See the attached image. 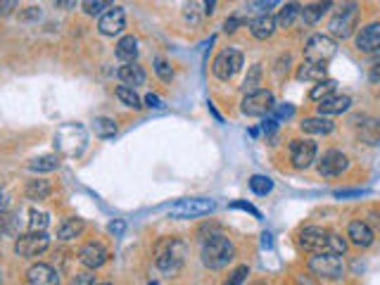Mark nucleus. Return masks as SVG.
I'll return each mask as SVG.
<instances>
[{
  "mask_svg": "<svg viewBox=\"0 0 380 285\" xmlns=\"http://www.w3.org/2000/svg\"><path fill=\"white\" fill-rule=\"evenodd\" d=\"M297 243L302 250L312 252V255H338L342 257L347 250V240L340 238L333 230H326L321 226H307L299 230Z\"/></svg>",
  "mask_w": 380,
  "mask_h": 285,
  "instance_id": "nucleus-1",
  "label": "nucleus"
},
{
  "mask_svg": "<svg viewBox=\"0 0 380 285\" xmlns=\"http://www.w3.org/2000/svg\"><path fill=\"white\" fill-rule=\"evenodd\" d=\"M188 257V245L181 238H164L154 247V264L167 276H176Z\"/></svg>",
  "mask_w": 380,
  "mask_h": 285,
  "instance_id": "nucleus-2",
  "label": "nucleus"
},
{
  "mask_svg": "<svg viewBox=\"0 0 380 285\" xmlns=\"http://www.w3.org/2000/svg\"><path fill=\"white\" fill-rule=\"evenodd\" d=\"M202 264L212 271H219V268L228 266L235 259V245L231 243V238H226L223 233H214L210 238H205L200 250Z\"/></svg>",
  "mask_w": 380,
  "mask_h": 285,
  "instance_id": "nucleus-3",
  "label": "nucleus"
},
{
  "mask_svg": "<svg viewBox=\"0 0 380 285\" xmlns=\"http://www.w3.org/2000/svg\"><path fill=\"white\" fill-rule=\"evenodd\" d=\"M86 143H88V133H86L81 124H64L55 133V148L67 157L81 155L86 150Z\"/></svg>",
  "mask_w": 380,
  "mask_h": 285,
  "instance_id": "nucleus-4",
  "label": "nucleus"
},
{
  "mask_svg": "<svg viewBox=\"0 0 380 285\" xmlns=\"http://www.w3.org/2000/svg\"><path fill=\"white\" fill-rule=\"evenodd\" d=\"M217 209V202L207 200V197H186V200H179L176 204H171L169 209V219H176V222H186V219H200L207 217Z\"/></svg>",
  "mask_w": 380,
  "mask_h": 285,
  "instance_id": "nucleus-5",
  "label": "nucleus"
},
{
  "mask_svg": "<svg viewBox=\"0 0 380 285\" xmlns=\"http://www.w3.org/2000/svg\"><path fill=\"white\" fill-rule=\"evenodd\" d=\"M243 67V52L235 50V48H226L217 55V60L212 64V72L219 81H231L235 74Z\"/></svg>",
  "mask_w": 380,
  "mask_h": 285,
  "instance_id": "nucleus-6",
  "label": "nucleus"
},
{
  "mask_svg": "<svg viewBox=\"0 0 380 285\" xmlns=\"http://www.w3.org/2000/svg\"><path fill=\"white\" fill-rule=\"evenodd\" d=\"M309 271L323 281H338L345 276V264L338 255H317L309 259Z\"/></svg>",
  "mask_w": 380,
  "mask_h": 285,
  "instance_id": "nucleus-7",
  "label": "nucleus"
},
{
  "mask_svg": "<svg viewBox=\"0 0 380 285\" xmlns=\"http://www.w3.org/2000/svg\"><path fill=\"white\" fill-rule=\"evenodd\" d=\"M338 48H335V41L328 39L323 34H314L312 39L304 46V57L307 62H317V64H328V60H333Z\"/></svg>",
  "mask_w": 380,
  "mask_h": 285,
  "instance_id": "nucleus-8",
  "label": "nucleus"
},
{
  "mask_svg": "<svg viewBox=\"0 0 380 285\" xmlns=\"http://www.w3.org/2000/svg\"><path fill=\"white\" fill-rule=\"evenodd\" d=\"M240 110H243V115H248V117H266L276 110V100L269 90L259 88V90H254V93L245 95L243 102H240Z\"/></svg>",
  "mask_w": 380,
  "mask_h": 285,
  "instance_id": "nucleus-9",
  "label": "nucleus"
},
{
  "mask_svg": "<svg viewBox=\"0 0 380 285\" xmlns=\"http://www.w3.org/2000/svg\"><path fill=\"white\" fill-rule=\"evenodd\" d=\"M50 247V238L46 233H24L14 240V255L24 257V259H34V257L43 255Z\"/></svg>",
  "mask_w": 380,
  "mask_h": 285,
  "instance_id": "nucleus-10",
  "label": "nucleus"
},
{
  "mask_svg": "<svg viewBox=\"0 0 380 285\" xmlns=\"http://www.w3.org/2000/svg\"><path fill=\"white\" fill-rule=\"evenodd\" d=\"M357 21H359V10H357V5H347L345 10H340V12L328 21V29L335 39H350L357 29Z\"/></svg>",
  "mask_w": 380,
  "mask_h": 285,
  "instance_id": "nucleus-11",
  "label": "nucleus"
},
{
  "mask_svg": "<svg viewBox=\"0 0 380 285\" xmlns=\"http://www.w3.org/2000/svg\"><path fill=\"white\" fill-rule=\"evenodd\" d=\"M290 162L295 169H309L317 162V143L307 141V138H297L290 143Z\"/></svg>",
  "mask_w": 380,
  "mask_h": 285,
  "instance_id": "nucleus-12",
  "label": "nucleus"
},
{
  "mask_svg": "<svg viewBox=\"0 0 380 285\" xmlns=\"http://www.w3.org/2000/svg\"><path fill=\"white\" fill-rule=\"evenodd\" d=\"M347 169H350V159H347V155L340 153V150H328L319 162V174L326 176V179L342 176Z\"/></svg>",
  "mask_w": 380,
  "mask_h": 285,
  "instance_id": "nucleus-13",
  "label": "nucleus"
},
{
  "mask_svg": "<svg viewBox=\"0 0 380 285\" xmlns=\"http://www.w3.org/2000/svg\"><path fill=\"white\" fill-rule=\"evenodd\" d=\"M126 29V12L124 8H110L98 21V31L107 39H114Z\"/></svg>",
  "mask_w": 380,
  "mask_h": 285,
  "instance_id": "nucleus-14",
  "label": "nucleus"
},
{
  "mask_svg": "<svg viewBox=\"0 0 380 285\" xmlns=\"http://www.w3.org/2000/svg\"><path fill=\"white\" fill-rule=\"evenodd\" d=\"M107 259H110V252H107V247L103 243H86L81 250H79V262H81L86 268H90V271L105 266Z\"/></svg>",
  "mask_w": 380,
  "mask_h": 285,
  "instance_id": "nucleus-15",
  "label": "nucleus"
},
{
  "mask_svg": "<svg viewBox=\"0 0 380 285\" xmlns=\"http://www.w3.org/2000/svg\"><path fill=\"white\" fill-rule=\"evenodd\" d=\"M26 283L29 285H60V273L50 264H31L26 268Z\"/></svg>",
  "mask_w": 380,
  "mask_h": 285,
  "instance_id": "nucleus-16",
  "label": "nucleus"
},
{
  "mask_svg": "<svg viewBox=\"0 0 380 285\" xmlns=\"http://www.w3.org/2000/svg\"><path fill=\"white\" fill-rule=\"evenodd\" d=\"M357 48L361 52H376L380 50V21H371L357 34Z\"/></svg>",
  "mask_w": 380,
  "mask_h": 285,
  "instance_id": "nucleus-17",
  "label": "nucleus"
},
{
  "mask_svg": "<svg viewBox=\"0 0 380 285\" xmlns=\"http://www.w3.org/2000/svg\"><path fill=\"white\" fill-rule=\"evenodd\" d=\"M117 77H119V81L126 86V88H133L136 90V86H143L146 83V69L141 67V64L131 62V64H121L119 72H117Z\"/></svg>",
  "mask_w": 380,
  "mask_h": 285,
  "instance_id": "nucleus-18",
  "label": "nucleus"
},
{
  "mask_svg": "<svg viewBox=\"0 0 380 285\" xmlns=\"http://www.w3.org/2000/svg\"><path fill=\"white\" fill-rule=\"evenodd\" d=\"M352 107V98L350 95H330V98L319 102V117H333V115H342Z\"/></svg>",
  "mask_w": 380,
  "mask_h": 285,
  "instance_id": "nucleus-19",
  "label": "nucleus"
},
{
  "mask_svg": "<svg viewBox=\"0 0 380 285\" xmlns=\"http://www.w3.org/2000/svg\"><path fill=\"white\" fill-rule=\"evenodd\" d=\"M276 29H278L276 17H271V14H259V17H254L250 21V31H252V36L257 41L271 39V36L276 34Z\"/></svg>",
  "mask_w": 380,
  "mask_h": 285,
  "instance_id": "nucleus-20",
  "label": "nucleus"
},
{
  "mask_svg": "<svg viewBox=\"0 0 380 285\" xmlns=\"http://www.w3.org/2000/svg\"><path fill=\"white\" fill-rule=\"evenodd\" d=\"M347 238L359 247H371L373 240H376V235H373L371 226H368L366 222H352L350 228H347Z\"/></svg>",
  "mask_w": 380,
  "mask_h": 285,
  "instance_id": "nucleus-21",
  "label": "nucleus"
},
{
  "mask_svg": "<svg viewBox=\"0 0 380 285\" xmlns=\"http://www.w3.org/2000/svg\"><path fill=\"white\" fill-rule=\"evenodd\" d=\"M114 55H117V60H121L124 64L136 62V57H138V41H136V36H121L119 43H117Z\"/></svg>",
  "mask_w": 380,
  "mask_h": 285,
  "instance_id": "nucleus-22",
  "label": "nucleus"
},
{
  "mask_svg": "<svg viewBox=\"0 0 380 285\" xmlns=\"http://www.w3.org/2000/svg\"><path fill=\"white\" fill-rule=\"evenodd\" d=\"M304 133H312V136H328L330 131L335 128V124L326 117H307L302 124H299Z\"/></svg>",
  "mask_w": 380,
  "mask_h": 285,
  "instance_id": "nucleus-23",
  "label": "nucleus"
},
{
  "mask_svg": "<svg viewBox=\"0 0 380 285\" xmlns=\"http://www.w3.org/2000/svg\"><path fill=\"white\" fill-rule=\"evenodd\" d=\"M326 72H328V67L326 64H317V62H307L304 60L299 64L297 69V79L299 81H323L326 79Z\"/></svg>",
  "mask_w": 380,
  "mask_h": 285,
  "instance_id": "nucleus-24",
  "label": "nucleus"
},
{
  "mask_svg": "<svg viewBox=\"0 0 380 285\" xmlns=\"http://www.w3.org/2000/svg\"><path fill=\"white\" fill-rule=\"evenodd\" d=\"M83 228H86L83 219L67 217L60 226H57V238L60 240H74V238H79V235L83 233Z\"/></svg>",
  "mask_w": 380,
  "mask_h": 285,
  "instance_id": "nucleus-25",
  "label": "nucleus"
},
{
  "mask_svg": "<svg viewBox=\"0 0 380 285\" xmlns=\"http://www.w3.org/2000/svg\"><path fill=\"white\" fill-rule=\"evenodd\" d=\"M24 195L29 197V200H48V197L52 195V186H50V181H46V179H34V181H29L24 188Z\"/></svg>",
  "mask_w": 380,
  "mask_h": 285,
  "instance_id": "nucleus-26",
  "label": "nucleus"
},
{
  "mask_svg": "<svg viewBox=\"0 0 380 285\" xmlns=\"http://www.w3.org/2000/svg\"><path fill=\"white\" fill-rule=\"evenodd\" d=\"M57 166H60V157L57 155H41V157L29 162V169L36 171V174H48V171H55Z\"/></svg>",
  "mask_w": 380,
  "mask_h": 285,
  "instance_id": "nucleus-27",
  "label": "nucleus"
},
{
  "mask_svg": "<svg viewBox=\"0 0 380 285\" xmlns=\"http://www.w3.org/2000/svg\"><path fill=\"white\" fill-rule=\"evenodd\" d=\"M302 14V8H299L297 3H288V5H283V10L278 12V19H276V24L278 26H292L295 24V19Z\"/></svg>",
  "mask_w": 380,
  "mask_h": 285,
  "instance_id": "nucleus-28",
  "label": "nucleus"
},
{
  "mask_svg": "<svg viewBox=\"0 0 380 285\" xmlns=\"http://www.w3.org/2000/svg\"><path fill=\"white\" fill-rule=\"evenodd\" d=\"M335 88H338V81H335V79H323V81H319L317 86H314L312 93H309V98L321 102V100L330 98V95L335 93Z\"/></svg>",
  "mask_w": 380,
  "mask_h": 285,
  "instance_id": "nucleus-29",
  "label": "nucleus"
},
{
  "mask_svg": "<svg viewBox=\"0 0 380 285\" xmlns=\"http://www.w3.org/2000/svg\"><path fill=\"white\" fill-rule=\"evenodd\" d=\"M50 226V214L31 209L29 212V230L31 233H46V228Z\"/></svg>",
  "mask_w": 380,
  "mask_h": 285,
  "instance_id": "nucleus-30",
  "label": "nucleus"
},
{
  "mask_svg": "<svg viewBox=\"0 0 380 285\" xmlns=\"http://www.w3.org/2000/svg\"><path fill=\"white\" fill-rule=\"evenodd\" d=\"M114 95L121 100V105L126 107H133V110H141L143 107V100L138 98V93L133 88H126V86H119V88L114 90Z\"/></svg>",
  "mask_w": 380,
  "mask_h": 285,
  "instance_id": "nucleus-31",
  "label": "nucleus"
},
{
  "mask_svg": "<svg viewBox=\"0 0 380 285\" xmlns=\"http://www.w3.org/2000/svg\"><path fill=\"white\" fill-rule=\"evenodd\" d=\"M95 124V136L100 138H114L117 136V121L110 119V117H98V119L93 121Z\"/></svg>",
  "mask_w": 380,
  "mask_h": 285,
  "instance_id": "nucleus-32",
  "label": "nucleus"
},
{
  "mask_svg": "<svg viewBox=\"0 0 380 285\" xmlns=\"http://www.w3.org/2000/svg\"><path fill=\"white\" fill-rule=\"evenodd\" d=\"M330 8V3H314V5H304L302 8V17L307 24H317V21L323 17V12Z\"/></svg>",
  "mask_w": 380,
  "mask_h": 285,
  "instance_id": "nucleus-33",
  "label": "nucleus"
},
{
  "mask_svg": "<svg viewBox=\"0 0 380 285\" xmlns=\"http://www.w3.org/2000/svg\"><path fill=\"white\" fill-rule=\"evenodd\" d=\"M250 188H252V193H257V195H269V193L274 190V181H271L269 176L254 174L252 179H250Z\"/></svg>",
  "mask_w": 380,
  "mask_h": 285,
  "instance_id": "nucleus-34",
  "label": "nucleus"
},
{
  "mask_svg": "<svg viewBox=\"0 0 380 285\" xmlns=\"http://www.w3.org/2000/svg\"><path fill=\"white\" fill-rule=\"evenodd\" d=\"M112 5L107 3V0H86L83 3V12L88 14V17H103L105 14V10H110Z\"/></svg>",
  "mask_w": 380,
  "mask_h": 285,
  "instance_id": "nucleus-35",
  "label": "nucleus"
},
{
  "mask_svg": "<svg viewBox=\"0 0 380 285\" xmlns=\"http://www.w3.org/2000/svg\"><path fill=\"white\" fill-rule=\"evenodd\" d=\"M261 83V64H254L252 69H250L248 79L243 81V90L245 93H254V90H259L257 86Z\"/></svg>",
  "mask_w": 380,
  "mask_h": 285,
  "instance_id": "nucleus-36",
  "label": "nucleus"
},
{
  "mask_svg": "<svg viewBox=\"0 0 380 285\" xmlns=\"http://www.w3.org/2000/svg\"><path fill=\"white\" fill-rule=\"evenodd\" d=\"M154 72H157V77L162 79L164 83H169L171 79H174V69H171V64L167 60H162V57L154 60Z\"/></svg>",
  "mask_w": 380,
  "mask_h": 285,
  "instance_id": "nucleus-37",
  "label": "nucleus"
},
{
  "mask_svg": "<svg viewBox=\"0 0 380 285\" xmlns=\"http://www.w3.org/2000/svg\"><path fill=\"white\" fill-rule=\"evenodd\" d=\"M14 214H3V217H0V240L3 238H10V235L14 233Z\"/></svg>",
  "mask_w": 380,
  "mask_h": 285,
  "instance_id": "nucleus-38",
  "label": "nucleus"
},
{
  "mask_svg": "<svg viewBox=\"0 0 380 285\" xmlns=\"http://www.w3.org/2000/svg\"><path fill=\"white\" fill-rule=\"evenodd\" d=\"M250 276V268L248 266H238L235 271H231V276L223 281V285H243L245 281H248Z\"/></svg>",
  "mask_w": 380,
  "mask_h": 285,
  "instance_id": "nucleus-39",
  "label": "nucleus"
},
{
  "mask_svg": "<svg viewBox=\"0 0 380 285\" xmlns=\"http://www.w3.org/2000/svg\"><path fill=\"white\" fill-rule=\"evenodd\" d=\"M69 285H98V283H95L93 273H77V276L72 278V283H69Z\"/></svg>",
  "mask_w": 380,
  "mask_h": 285,
  "instance_id": "nucleus-40",
  "label": "nucleus"
},
{
  "mask_svg": "<svg viewBox=\"0 0 380 285\" xmlns=\"http://www.w3.org/2000/svg\"><path fill=\"white\" fill-rule=\"evenodd\" d=\"M292 115H295V107H292V105H288V102H286V105H281V107H276V119H290V117Z\"/></svg>",
  "mask_w": 380,
  "mask_h": 285,
  "instance_id": "nucleus-41",
  "label": "nucleus"
},
{
  "mask_svg": "<svg viewBox=\"0 0 380 285\" xmlns=\"http://www.w3.org/2000/svg\"><path fill=\"white\" fill-rule=\"evenodd\" d=\"M24 21H29V19H41V8H26V12H21L19 14Z\"/></svg>",
  "mask_w": 380,
  "mask_h": 285,
  "instance_id": "nucleus-42",
  "label": "nucleus"
},
{
  "mask_svg": "<svg viewBox=\"0 0 380 285\" xmlns=\"http://www.w3.org/2000/svg\"><path fill=\"white\" fill-rule=\"evenodd\" d=\"M240 24H243V19L231 17V19H226V24H223V31H226V34H233V31H238Z\"/></svg>",
  "mask_w": 380,
  "mask_h": 285,
  "instance_id": "nucleus-43",
  "label": "nucleus"
},
{
  "mask_svg": "<svg viewBox=\"0 0 380 285\" xmlns=\"http://www.w3.org/2000/svg\"><path fill=\"white\" fill-rule=\"evenodd\" d=\"M261 128H264V133L269 136V133H274L278 128V119L276 117H269V119H264V124H261Z\"/></svg>",
  "mask_w": 380,
  "mask_h": 285,
  "instance_id": "nucleus-44",
  "label": "nucleus"
},
{
  "mask_svg": "<svg viewBox=\"0 0 380 285\" xmlns=\"http://www.w3.org/2000/svg\"><path fill=\"white\" fill-rule=\"evenodd\" d=\"M143 102H146L148 107H154V110H159V107H164V105H162V100H159L154 93H148V95H146V100H143Z\"/></svg>",
  "mask_w": 380,
  "mask_h": 285,
  "instance_id": "nucleus-45",
  "label": "nucleus"
},
{
  "mask_svg": "<svg viewBox=\"0 0 380 285\" xmlns=\"http://www.w3.org/2000/svg\"><path fill=\"white\" fill-rule=\"evenodd\" d=\"M233 207H235V209H245V212H250V214H252V217H257V219L261 217V214L257 212L252 204H248V202H233Z\"/></svg>",
  "mask_w": 380,
  "mask_h": 285,
  "instance_id": "nucleus-46",
  "label": "nucleus"
},
{
  "mask_svg": "<svg viewBox=\"0 0 380 285\" xmlns=\"http://www.w3.org/2000/svg\"><path fill=\"white\" fill-rule=\"evenodd\" d=\"M14 8H17V3H14V0H8V3H0V14H3V17H8V14L12 12Z\"/></svg>",
  "mask_w": 380,
  "mask_h": 285,
  "instance_id": "nucleus-47",
  "label": "nucleus"
},
{
  "mask_svg": "<svg viewBox=\"0 0 380 285\" xmlns=\"http://www.w3.org/2000/svg\"><path fill=\"white\" fill-rule=\"evenodd\" d=\"M124 228H126L124 222H112L110 224V233L112 235H121V233H124Z\"/></svg>",
  "mask_w": 380,
  "mask_h": 285,
  "instance_id": "nucleus-48",
  "label": "nucleus"
},
{
  "mask_svg": "<svg viewBox=\"0 0 380 285\" xmlns=\"http://www.w3.org/2000/svg\"><path fill=\"white\" fill-rule=\"evenodd\" d=\"M250 5L259 10H269V8H276V0H269V3H250Z\"/></svg>",
  "mask_w": 380,
  "mask_h": 285,
  "instance_id": "nucleus-49",
  "label": "nucleus"
},
{
  "mask_svg": "<svg viewBox=\"0 0 380 285\" xmlns=\"http://www.w3.org/2000/svg\"><path fill=\"white\" fill-rule=\"evenodd\" d=\"M5 209H8V195H5V193L0 190V217L5 214Z\"/></svg>",
  "mask_w": 380,
  "mask_h": 285,
  "instance_id": "nucleus-50",
  "label": "nucleus"
},
{
  "mask_svg": "<svg viewBox=\"0 0 380 285\" xmlns=\"http://www.w3.org/2000/svg\"><path fill=\"white\" fill-rule=\"evenodd\" d=\"M335 195L338 197H352V195H361V190H338Z\"/></svg>",
  "mask_w": 380,
  "mask_h": 285,
  "instance_id": "nucleus-51",
  "label": "nucleus"
},
{
  "mask_svg": "<svg viewBox=\"0 0 380 285\" xmlns=\"http://www.w3.org/2000/svg\"><path fill=\"white\" fill-rule=\"evenodd\" d=\"M371 81H373V83H378V81H380V64H378V67L371 72Z\"/></svg>",
  "mask_w": 380,
  "mask_h": 285,
  "instance_id": "nucleus-52",
  "label": "nucleus"
},
{
  "mask_svg": "<svg viewBox=\"0 0 380 285\" xmlns=\"http://www.w3.org/2000/svg\"><path fill=\"white\" fill-rule=\"evenodd\" d=\"M57 5V8H77V3H72V0H67V3H62V0H60V3H55Z\"/></svg>",
  "mask_w": 380,
  "mask_h": 285,
  "instance_id": "nucleus-53",
  "label": "nucleus"
},
{
  "mask_svg": "<svg viewBox=\"0 0 380 285\" xmlns=\"http://www.w3.org/2000/svg\"><path fill=\"white\" fill-rule=\"evenodd\" d=\"M297 285H314L307 276H297Z\"/></svg>",
  "mask_w": 380,
  "mask_h": 285,
  "instance_id": "nucleus-54",
  "label": "nucleus"
},
{
  "mask_svg": "<svg viewBox=\"0 0 380 285\" xmlns=\"http://www.w3.org/2000/svg\"><path fill=\"white\" fill-rule=\"evenodd\" d=\"M261 238H264V240H261V243H264V247H271V233H264Z\"/></svg>",
  "mask_w": 380,
  "mask_h": 285,
  "instance_id": "nucleus-55",
  "label": "nucleus"
},
{
  "mask_svg": "<svg viewBox=\"0 0 380 285\" xmlns=\"http://www.w3.org/2000/svg\"><path fill=\"white\" fill-rule=\"evenodd\" d=\"M0 281H3V268H0Z\"/></svg>",
  "mask_w": 380,
  "mask_h": 285,
  "instance_id": "nucleus-56",
  "label": "nucleus"
},
{
  "mask_svg": "<svg viewBox=\"0 0 380 285\" xmlns=\"http://www.w3.org/2000/svg\"><path fill=\"white\" fill-rule=\"evenodd\" d=\"M254 285H266V283H254Z\"/></svg>",
  "mask_w": 380,
  "mask_h": 285,
  "instance_id": "nucleus-57",
  "label": "nucleus"
},
{
  "mask_svg": "<svg viewBox=\"0 0 380 285\" xmlns=\"http://www.w3.org/2000/svg\"><path fill=\"white\" fill-rule=\"evenodd\" d=\"M152 285H157V283H152Z\"/></svg>",
  "mask_w": 380,
  "mask_h": 285,
  "instance_id": "nucleus-58",
  "label": "nucleus"
},
{
  "mask_svg": "<svg viewBox=\"0 0 380 285\" xmlns=\"http://www.w3.org/2000/svg\"><path fill=\"white\" fill-rule=\"evenodd\" d=\"M105 285H110V283H105Z\"/></svg>",
  "mask_w": 380,
  "mask_h": 285,
  "instance_id": "nucleus-59",
  "label": "nucleus"
}]
</instances>
